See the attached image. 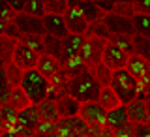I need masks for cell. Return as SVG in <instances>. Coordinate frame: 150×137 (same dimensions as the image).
Listing matches in <instances>:
<instances>
[{
	"label": "cell",
	"instance_id": "6da1fadb",
	"mask_svg": "<svg viewBox=\"0 0 150 137\" xmlns=\"http://www.w3.org/2000/svg\"><path fill=\"white\" fill-rule=\"evenodd\" d=\"M100 92H101V87H100V83L94 79L90 70L83 72L79 77H75L68 83V94L73 100H77L79 103L98 102L100 100Z\"/></svg>",
	"mask_w": 150,
	"mask_h": 137
},
{
	"label": "cell",
	"instance_id": "7a4b0ae2",
	"mask_svg": "<svg viewBox=\"0 0 150 137\" xmlns=\"http://www.w3.org/2000/svg\"><path fill=\"white\" fill-rule=\"evenodd\" d=\"M23 92L28 96L32 105H40L47 100L49 96V81L41 75L38 70H28L23 75V83H21Z\"/></svg>",
	"mask_w": 150,
	"mask_h": 137
},
{
	"label": "cell",
	"instance_id": "3957f363",
	"mask_svg": "<svg viewBox=\"0 0 150 137\" xmlns=\"http://www.w3.org/2000/svg\"><path fill=\"white\" fill-rule=\"evenodd\" d=\"M111 88H112V92L116 94V98L120 100L122 105H129L133 100H137L139 81L135 77H131L126 70H120V72L112 73Z\"/></svg>",
	"mask_w": 150,
	"mask_h": 137
},
{
	"label": "cell",
	"instance_id": "277c9868",
	"mask_svg": "<svg viewBox=\"0 0 150 137\" xmlns=\"http://www.w3.org/2000/svg\"><path fill=\"white\" fill-rule=\"evenodd\" d=\"M109 41L105 40H100V38H86L83 43V49L79 56H81V60L84 62L88 70L96 68L98 64H101V58H103V51H105V47Z\"/></svg>",
	"mask_w": 150,
	"mask_h": 137
},
{
	"label": "cell",
	"instance_id": "5b68a950",
	"mask_svg": "<svg viewBox=\"0 0 150 137\" xmlns=\"http://www.w3.org/2000/svg\"><path fill=\"white\" fill-rule=\"evenodd\" d=\"M56 133L60 137H92L90 126L81 116L75 119H60L56 124Z\"/></svg>",
	"mask_w": 150,
	"mask_h": 137
},
{
	"label": "cell",
	"instance_id": "8992f818",
	"mask_svg": "<svg viewBox=\"0 0 150 137\" xmlns=\"http://www.w3.org/2000/svg\"><path fill=\"white\" fill-rule=\"evenodd\" d=\"M40 124V111L36 105H30L25 111H19L17 115V124H15V131L19 135H34L36 128Z\"/></svg>",
	"mask_w": 150,
	"mask_h": 137
},
{
	"label": "cell",
	"instance_id": "52a82bcc",
	"mask_svg": "<svg viewBox=\"0 0 150 137\" xmlns=\"http://www.w3.org/2000/svg\"><path fill=\"white\" fill-rule=\"evenodd\" d=\"M64 21H66V26H68V32L73 36H86L88 32V23L84 15L81 13V9L75 6V0L73 2H69V8L68 11L64 13Z\"/></svg>",
	"mask_w": 150,
	"mask_h": 137
},
{
	"label": "cell",
	"instance_id": "ba28073f",
	"mask_svg": "<svg viewBox=\"0 0 150 137\" xmlns=\"http://www.w3.org/2000/svg\"><path fill=\"white\" fill-rule=\"evenodd\" d=\"M79 116L86 122L90 128H101L105 126L107 120V111L103 109L98 102L92 103H81V109H79Z\"/></svg>",
	"mask_w": 150,
	"mask_h": 137
},
{
	"label": "cell",
	"instance_id": "9c48e42d",
	"mask_svg": "<svg viewBox=\"0 0 150 137\" xmlns=\"http://www.w3.org/2000/svg\"><path fill=\"white\" fill-rule=\"evenodd\" d=\"M13 23L17 25V28L21 30L23 36H47L43 21L38 17L26 15V13H17V17L13 19Z\"/></svg>",
	"mask_w": 150,
	"mask_h": 137
},
{
	"label": "cell",
	"instance_id": "30bf717a",
	"mask_svg": "<svg viewBox=\"0 0 150 137\" xmlns=\"http://www.w3.org/2000/svg\"><path fill=\"white\" fill-rule=\"evenodd\" d=\"M128 58L129 56L120 51L115 43H107L105 51H103V58H101V64H105L107 68L111 70L112 73L115 72H120V70H126V64H128Z\"/></svg>",
	"mask_w": 150,
	"mask_h": 137
},
{
	"label": "cell",
	"instance_id": "8fae6325",
	"mask_svg": "<svg viewBox=\"0 0 150 137\" xmlns=\"http://www.w3.org/2000/svg\"><path fill=\"white\" fill-rule=\"evenodd\" d=\"M103 23H105V26L109 28L112 36H131V38L135 36V28H133L131 19L120 17L116 13H107L103 17Z\"/></svg>",
	"mask_w": 150,
	"mask_h": 137
},
{
	"label": "cell",
	"instance_id": "7c38bea8",
	"mask_svg": "<svg viewBox=\"0 0 150 137\" xmlns=\"http://www.w3.org/2000/svg\"><path fill=\"white\" fill-rule=\"evenodd\" d=\"M38 60H40V55H36L34 51L28 49L26 45L19 43L15 47V53H13L11 64H15L19 70H23V72H28V70H36Z\"/></svg>",
	"mask_w": 150,
	"mask_h": 137
},
{
	"label": "cell",
	"instance_id": "4fadbf2b",
	"mask_svg": "<svg viewBox=\"0 0 150 137\" xmlns=\"http://www.w3.org/2000/svg\"><path fill=\"white\" fill-rule=\"evenodd\" d=\"M84 40H86L84 36H73V34H69L68 38H64V40H62V56H60V66H64L66 62H69L71 58H75V56H79V53H81V49H83Z\"/></svg>",
	"mask_w": 150,
	"mask_h": 137
},
{
	"label": "cell",
	"instance_id": "5bb4252c",
	"mask_svg": "<svg viewBox=\"0 0 150 137\" xmlns=\"http://www.w3.org/2000/svg\"><path fill=\"white\" fill-rule=\"evenodd\" d=\"M43 26H45V32L53 38H58V40H64V38L69 36L68 32V26H66V21L62 15H45L43 19Z\"/></svg>",
	"mask_w": 150,
	"mask_h": 137
},
{
	"label": "cell",
	"instance_id": "9a60e30c",
	"mask_svg": "<svg viewBox=\"0 0 150 137\" xmlns=\"http://www.w3.org/2000/svg\"><path fill=\"white\" fill-rule=\"evenodd\" d=\"M126 113H128V120L131 124H148V115H146V102L143 100H133L129 105H126Z\"/></svg>",
	"mask_w": 150,
	"mask_h": 137
},
{
	"label": "cell",
	"instance_id": "2e32d148",
	"mask_svg": "<svg viewBox=\"0 0 150 137\" xmlns=\"http://www.w3.org/2000/svg\"><path fill=\"white\" fill-rule=\"evenodd\" d=\"M75 6L81 9V13L84 15V19H86L88 25L100 23V21H103V17H105V13L96 6L94 0H75Z\"/></svg>",
	"mask_w": 150,
	"mask_h": 137
},
{
	"label": "cell",
	"instance_id": "e0dca14e",
	"mask_svg": "<svg viewBox=\"0 0 150 137\" xmlns=\"http://www.w3.org/2000/svg\"><path fill=\"white\" fill-rule=\"evenodd\" d=\"M79 109H81V103L73 100L69 94L56 100V113L60 119H75V116H79Z\"/></svg>",
	"mask_w": 150,
	"mask_h": 137
},
{
	"label": "cell",
	"instance_id": "ac0fdd59",
	"mask_svg": "<svg viewBox=\"0 0 150 137\" xmlns=\"http://www.w3.org/2000/svg\"><path fill=\"white\" fill-rule=\"evenodd\" d=\"M126 72H128L131 77H135L137 81L144 77L150 72V62L144 58H141L139 55H131L128 58V64H126Z\"/></svg>",
	"mask_w": 150,
	"mask_h": 137
},
{
	"label": "cell",
	"instance_id": "d6986e66",
	"mask_svg": "<svg viewBox=\"0 0 150 137\" xmlns=\"http://www.w3.org/2000/svg\"><path fill=\"white\" fill-rule=\"evenodd\" d=\"M36 70L49 81L51 77H54V75L62 70V66H60V60H56V58H53V56H49V55H41L40 60H38Z\"/></svg>",
	"mask_w": 150,
	"mask_h": 137
},
{
	"label": "cell",
	"instance_id": "ffe728a7",
	"mask_svg": "<svg viewBox=\"0 0 150 137\" xmlns=\"http://www.w3.org/2000/svg\"><path fill=\"white\" fill-rule=\"evenodd\" d=\"M128 113H126V105H120L116 107L115 111H109L107 113V120H105V126L107 128H111L112 131H116L118 128L128 124Z\"/></svg>",
	"mask_w": 150,
	"mask_h": 137
},
{
	"label": "cell",
	"instance_id": "44dd1931",
	"mask_svg": "<svg viewBox=\"0 0 150 137\" xmlns=\"http://www.w3.org/2000/svg\"><path fill=\"white\" fill-rule=\"evenodd\" d=\"M17 45H19V41L11 40V38H6V36H0V64L2 66L11 64V58H13Z\"/></svg>",
	"mask_w": 150,
	"mask_h": 137
},
{
	"label": "cell",
	"instance_id": "7402d4cb",
	"mask_svg": "<svg viewBox=\"0 0 150 137\" xmlns=\"http://www.w3.org/2000/svg\"><path fill=\"white\" fill-rule=\"evenodd\" d=\"M38 111H40V120L51 122V124H58L60 116H58V113H56V102L45 100L43 103L38 105Z\"/></svg>",
	"mask_w": 150,
	"mask_h": 137
},
{
	"label": "cell",
	"instance_id": "603a6c76",
	"mask_svg": "<svg viewBox=\"0 0 150 137\" xmlns=\"http://www.w3.org/2000/svg\"><path fill=\"white\" fill-rule=\"evenodd\" d=\"M98 103H100V105H101L107 113H109V111H115L116 107H120V105H122L120 100L116 98V94L112 92V88H111V87L101 88V92H100V100H98Z\"/></svg>",
	"mask_w": 150,
	"mask_h": 137
},
{
	"label": "cell",
	"instance_id": "cb8c5ba5",
	"mask_svg": "<svg viewBox=\"0 0 150 137\" xmlns=\"http://www.w3.org/2000/svg\"><path fill=\"white\" fill-rule=\"evenodd\" d=\"M86 66H84V62L81 60V56H75V58H71L69 62H66L64 66H62V72L68 75V79L71 81V79H75V77H79L83 72H86Z\"/></svg>",
	"mask_w": 150,
	"mask_h": 137
},
{
	"label": "cell",
	"instance_id": "d4e9b609",
	"mask_svg": "<svg viewBox=\"0 0 150 137\" xmlns=\"http://www.w3.org/2000/svg\"><path fill=\"white\" fill-rule=\"evenodd\" d=\"M9 105H11L15 111H25V109H28V107L32 105V103H30V100H28V96L23 92V88L19 87V88H13V90H11Z\"/></svg>",
	"mask_w": 150,
	"mask_h": 137
},
{
	"label": "cell",
	"instance_id": "484cf974",
	"mask_svg": "<svg viewBox=\"0 0 150 137\" xmlns=\"http://www.w3.org/2000/svg\"><path fill=\"white\" fill-rule=\"evenodd\" d=\"M90 73L94 75V79H96V81L100 83V87H101V88L111 87V81H112V72H111L109 68H107L105 64H98L96 68H92V70H90Z\"/></svg>",
	"mask_w": 150,
	"mask_h": 137
},
{
	"label": "cell",
	"instance_id": "4316f807",
	"mask_svg": "<svg viewBox=\"0 0 150 137\" xmlns=\"http://www.w3.org/2000/svg\"><path fill=\"white\" fill-rule=\"evenodd\" d=\"M43 43H45V55L60 60V56H62V40L47 34V36H43Z\"/></svg>",
	"mask_w": 150,
	"mask_h": 137
},
{
	"label": "cell",
	"instance_id": "83f0119b",
	"mask_svg": "<svg viewBox=\"0 0 150 137\" xmlns=\"http://www.w3.org/2000/svg\"><path fill=\"white\" fill-rule=\"evenodd\" d=\"M17 115H19V111H15L9 103H6L4 107H0V119H2L4 128H6V130H15Z\"/></svg>",
	"mask_w": 150,
	"mask_h": 137
},
{
	"label": "cell",
	"instance_id": "f1b7e54d",
	"mask_svg": "<svg viewBox=\"0 0 150 137\" xmlns=\"http://www.w3.org/2000/svg\"><path fill=\"white\" fill-rule=\"evenodd\" d=\"M133 51H135V55H139L141 58H144V60L150 62V40L148 38H143V36L135 34L133 36Z\"/></svg>",
	"mask_w": 150,
	"mask_h": 137
},
{
	"label": "cell",
	"instance_id": "f546056e",
	"mask_svg": "<svg viewBox=\"0 0 150 137\" xmlns=\"http://www.w3.org/2000/svg\"><path fill=\"white\" fill-rule=\"evenodd\" d=\"M23 13L38 17V19H43L47 15L45 13V0H26L25 2V11Z\"/></svg>",
	"mask_w": 150,
	"mask_h": 137
},
{
	"label": "cell",
	"instance_id": "4dcf8cb0",
	"mask_svg": "<svg viewBox=\"0 0 150 137\" xmlns=\"http://www.w3.org/2000/svg\"><path fill=\"white\" fill-rule=\"evenodd\" d=\"M84 38H100V40H105V41H111L112 34L109 32V28L105 26V23L100 21V23H94V25L88 26V32Z\"/></svg>",
	"mask_w": 150,
	"mask_h": 137
},
{
	"label": "cell",
	"instance_id": "1f68e13d",
	"mask_svg": "<svg viewBox=\"0 0 150 137\" xmlns=\"http://www.w3.org/2000/svg\"><path fill=\"white\" fill-rule=\"evenodd\" d=\"M131 23H133L135 34L150 40V15H135L131 19Z\"/></svg>",
	"mask_w": 150,
	"mask_h": 137
},
{
	"label": "cell",
	"instance_id": "d6a6232c",
	"mask_svg": "<svg viewBox=\"0 0 150 137\" xmlns=\"http://www.w3.org/2000/svg\"><path fill=\"white\" fill-rule=\"evenodd\" d=\"M19 43L26 45L28 49H32L36 55H45V43H43V38L41 36H23Z\"/></svg>",
	"mask_w": 150,
	"mask_h": 137
},
{
	"label": "cell",
	"instance_id": "836d02e7",
	"mask_svg": "<svg viewBox=\"0 0 150 137\" xmlns=\"http://www.w3.org/2000/svg\"><path fill=\"white\" fill-rule=\"evenodd\" d=\"M69 2L68 0H45V13L47 15H62L68 11Z\"/></svg>",
	"mask_w": 150,
	"mask_h": 137
},
{
	"label": "cell",
	"instance_id": "e575fe53",
	"mask_svg": "<svg viewBox=\"0 0 150 137\" xmlns=\"http://www.w3.org/2000/svg\"><path fill=\"white\" fill-rule=\"evenodd\" d=\"M23 75H25V72L19 70L15 64H8L6 66V77H8V83H9L11 88H19V87H21Z\"/></svg>",
	"mask_w": 150,
	"mask_h": 137
},
{
	"label": "cell",
	"instance_id": "d590c367",
	"mask_svg": "<svg viewBox=\"0 0 150 137\" xmlns=\"http://www.w3.org/2000/svg\"><path fill=\"white\" fill-rule=\"evenodd\" d=\"M111 43H115L120 51H124L128 56L135 55V51H133V38H131V36H112Z\"/></svg>",
	"mask_w": 150,
	"mask_h": 137
},
{
	"label": "cell",
	"instance_id": "8d00e7d4",
	"mask_svg": "<svg viewBox=\"0 0 150 137\" xmlns=\"http://www.w3.org/2000/svg\"><path fill=\"white\" fill-rule=\"evenodd\" d=\"M112 13H116L120 17H126V19H133L135 17L133 2H129V0H118V2H115V11Z\"/></svg>",
	"mask_w": 150,
	"mask_h": 137
},
{
	"label": "cell",
	"instance_id": "74e56055",
	"mask_svg": "<svg viewBox=\"0 0 150 137\" xmlns=\"http://www.w3.org/2000/svg\"><path fill=\"white\" fill-rule=\"evenodd\" d=\"M17 17V13L13 11V8L9 6L8 0H0V21L4 23H11Z\"/></svg>",
	"mask_w": 150,
	"mask_h": 137
},
{
	"label": "cell",
	"instance_id": "f35d334b",
	"mask_svg": "<svg viewBox=\"0 0 150 137\" xmlns=\"http://www.w3.org/2000/svg\"><path fill=\"white\" fill-rule=\"evenodd\" d=\"M133 11L135 15H150V0H135Z\"/></svg>",
	"mask_w": 150,
	"mask_h": 137
},
{
	"label": "cell",
	"instance_id": "ab89813d",
	"mask_svg": "<svg viewBox=\"0 0 150 137\" xmlns=\"http://www.w3.org/2000/svg\"><path fill=\"white\" fill-rule=\"evenodd\" d=\"M4 36H6V38H11V40H15V41H21V38H23L21 30L17 28V25L13 21L6 25V32H4Z\"/></svg>",
	"mask_w": 150,
	"mask_h": 137
},
{
	"label": "cell",
	"instance_id": "60d3db41",
	"mask_svg": "<svg viewBox=\"0 0 150 137\" xmlns=\"http://www.w3.org/2000/svg\"><path fill=\"white\" fill-rule=\"evenodd\" d=\"M115 137H135V124L128 122L126 126H122L115 131Z\"/></svg>",
	"mask_w": 150,
	"mask_h": 137
},
{
	"label": "cell",
	"instance_id": "b9f144b4",
	"mask_svg": "<svg viewBox=\"0 0 150 137\" xmlns=\"http://www.w3.org/2000/svg\"><path fill=\"white\" fill-rule=\"evenodd\" d=\"M36 133H56V124L40 120V124H38V128H36Z\"/></svg>",
	"mask_w": 150,
	"mask_h": 137
},
{
	"label": "cell",
	"instance_id": "7bdbcfd3",
	"mask_svg": "<svg viewBox=\"0 0 150 137\" xmlns=\"http://www.w3.org/2000/svg\"><path fill=\"white\" fill-rule=\"evenodd\" d=\"M94 2H96V6L100 8L105 15L115 11V2H112V0H94Z\"/></svg>",
	"mask_w": 150,
	"mask_h": 137
},
{
	"label": "cell",
	"instance_id": "ee69618b",
	"mask_svg": "<svg viewBox=\"0 0 150 137\" xmlns=\"http://www.w3.org/2000/svg\"><path fill=\"white\" fill-rule=\"evenodd\" d=\"M11 90V87H9L8 83V77H6V68H0V94Z\"/></svg>",
	"mask_w": 150,
	"mask_h": 137
},
{
	"label": "cell",
	"instance_id": "f6af8a7d",
	"mask_svg": "<svg viewBox=\"0 0 150 137\" xmlns=\"http://www.w3.org/2000/svg\"><path fill=\"white\" fill-rule=\"evenodd\" d=\"M135 137H150V124H137L135 126Z\"/></svg>",
	"mask_w": 150,
	"mask_h": 137
},
{
	"label": "cell",
	"instance_id": "bcb514c9",
	"mask_svg": "<svg viewBox=\"0 0 150 137\" xmlns=\"http://www.w3.org/2000/svg\"><path fill=\"white\" fill-rule=\"evenodd\" d=\"M8 2H9V6L13 8L15 13H23V11H25V2H26V0H8Z\"/></svg>",
	"mask_w": 150,
	"mask_h": 137
},
{
	"label": "cell",
	"instance_id": "7dc6e473",
	"mask_svg": "<svg viewBox=\"0 0 150 137\" xmlns=\"http://www.w3.org/2000/svg\"><path fill=\"white\" fill-rule=\"evenodd\" d=\"M100 137H115V131H112L111 128H107V126H103L101 128V135Z\"/></svg>",
	"mask_w": 150,
	"mask_h": 137
},
{
	"label": "cell",
	"instance_id": "c3c4849f",
	"mask_svg": "<svg viewBox=\"0 0 150 137\" xmlns=\"http://www.w3.org/2000/svg\"><path fill=\"white\" fill-rule=\"evenodd\" d=\"M0 137H21V135H19L15 130H4L2 133H0Z\"/></svg>",
	"mask_w": 150,
	"mask_h": 137
},
{
	"label": "cell",
	"instance_id": "681fc988",
	"mask_svg": "<svg viewBox=\"0 0 150 137\" xmlns=\"http://www.w3.org/2000/svg\"><path fill=\"white\" fill-rule=\"evenodd\" d=\"M34 137H60L58 133H34Z\"/></svg>",
	"mask_w": 150,
	"mask_h": 137
},
{
	"label": "cell",
	"instance_id": "f907efd6",
	"mask_svg": "<svg viewBox=\"0 0 150 137\" xmlns=\"http://www.w3.org/2000/svg\"><path fill=\"white\" fill-rule=\"evenodd\" d=\"M6 25H8V23L0 21V36H4V32H6Z\"/></svg>",
	"mask_w": 150,
	"mask_h": 137
},
{
	"label": "cell",
	"instance_id": "816d5d0a",
	"mask_svg": "<svg viewBox=\"0 0 150 137\" xmlns=\"http://www.w3.org/2000/svg\"><path fill=\"white\" fill-rule=\"evenodd\" d=\"M146 115H148V120H150V100L146 102Z\"/></svg>",
	"mask_w": 150,
	"mask_h": 137
},
{
	"label": "cell",
	"instance_id": "f5cc1de1",
	"mask_svg": "<svg viewBox=\"0 0 150 137\" xmlns=\"http://www.w3.org/2000/svg\"><path fill=\"white\" fill-rule=\"evenodd\" d=\"M0 128H4V124H2V119H0ZM4 130H6V128H4Z\"/></svg>",
	"mask_w": 150,
	"mask_h": 137
},
{
	"label": "cell",
	"instance_id": "db71d44e",
	"mask_svg": "<svg viewBox=\"0 0 150 137\" xmlns=\"http://www.w3.org/2000/svg\"><path fill=\"white\" fill-rule=\"evenodd\" d=\"M23 137H34V135H23Z\"/></svg>",
	"mask_w": 150,
	"mask_h": 137
},
{
	"label": "cell",
	"instance_id": "11a10c76",
	"mask_svg": "<svg viewBox=\"0 0 150 137\" xmlns=\"http://www.w3.org/2000/svg\"><path fill=\"white\" fill-rule=\"evenodd\" d=\"M0 68H6V66H2V64H0Z\"/></svg>",
	"mask_w": 150,
	"mask_h": 137
},
{
	"label": "cell",
	"instance_id": "9f6ffc18",
	"mask_svg": "<svg viewBox=\"0 0 150 137\" xmlns=\"http://www.w3.org/2000/svg\"><path fill=\"white\" fill-rule=\"evenodd\" d=\"M148 124H150V122H148Z\"/></svg>",
	"mask_w": 150,
	"mask_h": 137
}]
</instances>
